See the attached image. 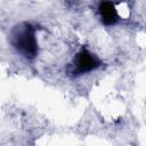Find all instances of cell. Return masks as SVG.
Instances as JSON below:
<instances>
[{
  "label": "cell",
  "mask_w": 146,
  "mask_h": 146,
  "mask_svg": "<svg viewBox=\"0 0 146 146\" xmlns=\"http://www.w3.org/2000/svg\"><path fill=\"white\" fill-rule=\"evenodd\" d=\"M11 43L16 50L26 58H33L38 54L35 31L29 23H23L14 27L11 32Z\"/></svg>",
  "instance_id": "1"
},
{
  "label": "cell",
  "mask_w": 146,
  "mask_h": 146,
  "mask_svg": "<svg viewBox=\"0 0 146 146\" xmlns=\"http://www.w3.org/2000/svg\"><path fill=\"white\" fill-rule=\"evenodd\" d=\"M99 64L100 63L96 56H94L88 50H82L74 58L73 72L75 74L87 73V72H90V71H94L95 68H97L99 66Z\"/></svg>",
  "instance_id": "2"
},
{
  "label": "cell",
  "mask_w": 146,
  "mask_h": 146,
  "mask_svg": "<svg viewBox=\"0 0 146 146\" xmlns=\"http://www.w3.org/2000/svg\"><path fill=\"white\" fill-rule=\"evenodd\" d=\"M99 14L102 22L105 25H113L117 22L119 14L114 3L112 2H102L99 5Z\"/></svg>",
  "instance_id": "3"
}]
</instances>
